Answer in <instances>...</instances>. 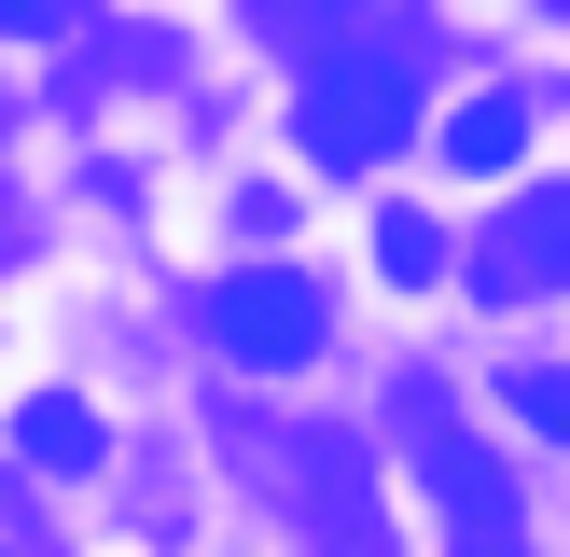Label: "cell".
Wrapping results in <instances>:
<instances>
[{
	"mask_svg": "<svg viewBox=\"0 0 570 557\" xmlns=\"http://www.w3.org/2000/svg\"><path fill=\"white\" fill-rule=\"evenodd\" d=\"M417 70H432V56H404V42L321 56V70H306V98H293L306 167H376V154H404V139H417Z\"/></svg>",
	"mask_w": 570,
	"mask_h": 557,
	"instance_id": "6da1fadb",
	"label": "cell"
},
{
	"mask_svg": "<svg viewBox=\"0 0 570 557\" xmlns=\"http://www.w3.org/2000/svg\"><path fill=\"white\" fill-rule=\"evenodd\" d=\"M321 334H334V306H321L306 265H237V278H209V349L250 362V377H306Z\"/></svg>",
	"mask_w": 570,
	"mask_h": 557,
	"instance_id": "7a4b0ae2",
	"label": "cell"
},
{
	"mask_svg": "<svg viewBox=\"0 0 570 557\" xmlns=\"http://www.w3.org/2000/svg\"><path fill=\"white\" fill-rule=\"evenodd\" d=\"M473 265H488L473 293H501V306H515V293H570V182L515 195V209L488 223V251H473Z\"/></svg>",
	"mask_w": 570,
	"mask_h": 557,
	"instance_id": "3957f363",
	"label": "cell"
},
{
	"mask_svg": "<svg viewBox=\"0 0 570 557\" xmlns=\"http://www.w3.org/2000/svg\"><path fill=\"white\" fill-rule=\"evenodd\" d=\"M417 473L445 488V529H460V557H515V473H501L473 432H432V446H417Z\"/></svg>",
	"mask_w": 570,
	"mask_h": 557,
	"instance_id": "277c9868",
	"label": "cell"
},
{
	"mask_svg": "<svg viewBox=\"0 0 570 557\" xmlns=\"http://www.w3.org/2000/svg\"><path fill=\"white\" fill-rule=\"evenodd\" d=\"M515 154H529V98H515V84L473 98L460 126H445V167H515Z\"/></svg>",
	"mask_w": 570,
	"mask_h": 557,
	"instance_id": "5b68a950",
	"label": "cell"
},
{
	"mask_svg": "<svg viewBox=\"0 0 570 557\" xmlns=\"http://www.w3.org/2000/svg\"><path fill=\"white\" fill-rule=\"evenodd\" d=\"M376 265L404 278V293H432V278L460 265V251H445V223H417V209H376Z\"/></svg>",
	"mask_w": 570,
	"mask_h": 557,
	"instance_id": "8992f818",
	"label": "cell"
},
{
	"mask_svg": "<svg viewBox=\"0 0 570 557\" xmlns=\"http://www.w3.org/2000/svg\"><path fill=\"white\" fill-rule=\"evenodd\" d=\"M14 446H28L42 473H83V460H98V418H83V404H56V390H42V404L14 418Z\"/></svg>",
	"mask_w": 570,
	"mask_h": 557,
	"instance_id": "52a82bcc",
	"label": "cell"
},
{
	"mask_svg": "<svg viewBox=\"0 0 570 557\" xmlns=\"http://www.w3.org/2000/svg\"><path fill=\"white\" fill-rule=\"evenodd\" d=\"M501 404H515L529 432H557V446H570V377H557V362H529V377H501Z\"/></svg>",
	"mask_w": 570,
	"mask_h": 557,
	"instance_id": "ba28073f",
	"label": "cell"
}]
</instances>
